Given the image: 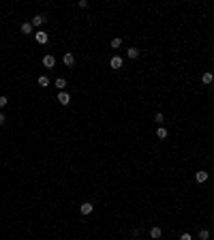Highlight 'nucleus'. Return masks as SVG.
<instances>
[{
  "label": "nucleus",
  "mask_w": 214,
  "mask_h": 240,
  "mask_svg": "<svg viewBox=\"0 0 214 240\" xmlns=\"http://www.w3.org/2000/svg\"><path fill=\"white\" fill-rule=\"evenodd\" d=\"M35 39H36V43H39V45H45V43L49 41L47 32H43V30H39V32H35Z\"/></svg>",
  "instance_id": "obj_1"
},
{
  "label": "nucleus",
  "mask_w": 214,
  "mask_h": 240,
  "mask_svg": "<svg viewBox=\"0 0 214 240\" xmlns=\"http://www.w3.org/2000/svg\"><path fill=\"white\" fill-rule=\"evenodd\" d=\"M92 210H94V206L90 204V202H83V204L79 206V212H82V215H90Z\"/></svg>",
  "instance_id": "obj_2"
},
{
  "label": "nucleus",
  "mask_w": 214,
  "mask_h": 240,
  "mask_svg": "<svg viewBox=\"0 0 214 240\" xmlns=\"http://www.w3.org/2000/svg\"><path fill=\"white\" fill-rule=\"evenodd\" d=\"M43 64H45L47 69H54V67H56V58H54L51 54H47V56L43 58Z\"/></svg>",
  "instance_id": "obj_3"
},
{
  "label": "nucleus",
  "mask_w": 214,
  "mask_h": 240,
  "mask_svg": "<svg viewBox=\"0 0 214 240\" xmlns=\"http://www.w3.org/2000/svg\"><path fill=\"white\" fill-rule=\"evenodd\" d=\"M62 62H64L67 67H73V64H75V56H73L71 52H67V54H64V58H62Z\"/></svg>",
  "instance_id": "obj_4"
},
{
  "label": "nucleus",
  "mask_w": 214,
  "mask_h": 240,
  "mask_svg": "<svg viewBox=\"0 0 214 240\" xmlns=\"http://www.w3.org/2000/svg\"><path fill=\"white\" fill-rule=\"evenodd\" d=\"M201 82H203V84H212V82H214V73L212 71H206L201 75Z\"/></svg>",
  "instance_id": "obj_5"
},
{
  "label": "nucleus",
  "mask_w": 214,
  "mask_h": 240,
  "mask_svg": "<svg viewBox=\"0 0 214 240\" xmlns=\"http://www.w3.org/2000/svg\"><path fill=\"white\" fill-rule=\"evenodd\" d=\"M109 67H111V69H120V67H122V58H120V56H114V58L109 60Z\"/></svg>",
  "instance_id": "obj_6"
},
{
  "label": "nucleus",
  "mask_w": 214,
  "mask_h": 240,
  "mask_svg": "<svg viewBox=\"0 0 214 240\" xmlns=\"http://www.w3.org/2000/svg\"><path fill=\"white\" fill-rule=\"evenodd\" d=\"M69 101H71V96L67 95V92H60L58 95V103L60 105H69Z\"/></svg>",
  "instance_id": "obj_7"
},
{
  "label": "nucleus",
  "mask_w": 214,
  "mask_h": 240,
  "mask_svg": "<svg viewBox=\"0 0 214 240\" xmlns=\"http://www.w3.org/2000/svg\"><path fill=\"white\" fill-rule=\"evenodd\" d=\"M45 19H47L45 15H35V17H32V26H41V24H45Z\"/></svg>",
  "instance_id": "obj_8"
},
{
  "label": "nucleus",
  "mask_w": 214,
  "mask_h": 240,
  "mask_svg": "<svg viewBox=\"0 0 214 240\" xmlns=\"http://www.w3.org/2000/svg\"><path fill=\"white\" fill-rule=\"evenodd\" d=\"M195 178H197V182H206V180H208V172H197V174H195Z\"/></svg>",
  "instance_id": "obj_9"
},
{
  "label": "nucleus",
  "mask_w": 214,
  "mask_h": 240,
  "mask_svg": "<svg viewBox=\"0 0 214 240\" xmlns=\"http://www.w3.org/2000/svg\"><path fill=\"white\" fill-rule=\"evenodd\" d=\"M126 56H129V58H137V56H139V49L137 47H129L126 49Z\"/></svg>",
  "instance_id": "obj_10"
},
{
  "label": "nucleus",
  "mask_w": 214,
  "mask_h": 240,
  "mask_svg": "<svg viewBox=\"0 0 214 240\" xmlns=\"http://www.w3.org/2000/svg\"><path fill=\"white\" fill-rule=\"evenodd\" d=\"M39 86H41V88H47L49 86V77L47 75H41V77H39Z\"/></svg>",
  "instance_id": "obj_11"
},
{
  "label": "nucleus",
  "mask_w": 214,
  "mask_h": 240,
  "mask_svg": "<svg viewBox=\"0 0 214 240\" xmlns=\"http://www.w3.org/2000/svg\"><path fill=\"white\" fill-rule=\"evenodd\" d=\"M156 137H158V139H167V129L158 127V129H156Z\"/></svg>",
  "instance_id": "obj_12"
},
{
  "label": "nucleus",
  "mask_w": 214,
  "mask_h": 240,
  "mask_svg": "<svg viewBox=\"0 0 214 240\" xmlns=\"http://www.w3.org/2000/svg\"><path fill=\"white\" fill-rule=\"evenodd\" d=\"M22 32H24V35H32V24H28V22L22 24Z\"/></svg>",
  "instance_id": "obj_13"
},
{
  "label": "nucleus",
  "mask_w": 214,
  "mask_h": 240,
  "mask_svg": "<svg viewBox=\"0 0 214 240\" xmlns=\"http://www.w3.org/2000/svg\"><path fill=\"white\" fill-rule=\"evenodd\" d=\"M161 234H163L161 227H152V229H150V236H152V238H161Z\"/></svg>",
  "instance_id": "obj_14"
},
{
  "label": "nucleus",
  "mask_w": 214,
  "mask_h": 240,
  "mask_svg": "<svg viewBox=\"0 0 214 240\" xmlns=\"http://www.w3.org/2000/svg\"><path fill=\"white\" fill-rule=\"evenodd\" d=\"M64 86H67V79H64V77H58V79H56V88H60V90H62Z\"/></svg>",
  "instance_id": "obj_15"
},
{
  "label": "nucleus",
  "mask_w": 214,
  "mask_h": 240,
  "mask_svg": "<svg viewBox=\"0 0 214 240\" xmlns=\"http://www.w3.org/2000/svg\"><path fill=\"white\" fill-rule=\"evenodd\" d=\"M154 120L158 122V124H163V122H165V116H163L161 112H156V114H154Z\"/></svg>",
  "instance_id": "obj_16"
},
{
  "label": "nucleus",
  "mask_w": 214,
  "mask_h": 240,
  "mask_svg": "<svg viewBox=\"0 0 214 240\" xmlns=\"http://www.w3.org/2000/svg\"><path fill=\"white\" fill-rule=\"evenodd\" d=\"M120 45H122V39H111V47L114 49H118Z\"/></svg>",
  "instance_id": "obj_17"
},
{
  "label": "nucleus",
  "mask_w": 214,
  "mask_h": 240,
  "mask_svg": "<svg viewBox=\"0 0 214 240\" xmlns=\"http://www.w3.org/2000/svg\"><path fill=\"white\" fill-rule=\"evenodd\" d=\"M199 238H201V240H208V238H210V232H208V229H201V232H199Z\"/></svg>",
  "instance_id": "obj_18"
},
{
  "label": "nucleus",
  "mask_w": 214,
  "mask_h": 240,
  "mask_svg": "<svg viewBox=\"0 0 214 240\" xmlns=\"http://www.w3.org/2000/svg\"><path fill=\"white\" fill-rule=\"evenodd\" d=\"M7 103H9V99H7V96H0V107H4Z\"/></svg>",
  "instance_id": "obj_19"
},
{
  "label": "nucleus",
  "mask_w": 214,
  "mask_h": 240,
  "mask_svg": "<svg viewBox=\"0 0 214 240\" xmlns=\"http://www.w3.org/2000/svg\"><path fill=\"white\" fill-rule=\"evenodd\" d=\"M180 240H193V238H190V234H182V236H180Z\"/></svg>",
  "instance_id": "obj_20"
},
{
  "label": "nucleus",
  "mask_w": 214,
  "mask_h": 240,
  "mask_svg": "<svg viewBox=\"0 0 214 240\" xmlns=\"http://www.w3.org/2000/svg\"><path fill=\"white\" fill-rule=\"evenodd\" d=\"M4 122H7V118H4V114H0V127H2Z\"/></svg>",
  "instance_id": "obj_21"
}]
</instances>
